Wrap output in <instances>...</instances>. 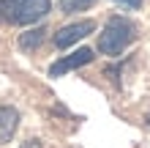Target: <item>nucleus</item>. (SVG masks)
Wrapping results in <instances>:
<instances>
[{
    "label": "nucleus",
    "mask_w": 150,
    "mask_h": 148,
    "mask_svg": "<svg viewBox=\"0 0 150 148\" xmlns=\"http://www.w3.org/2000/svg\"><path fill=\"white\" fill-rule=\"evenodd\" d=\"M52 11V0H0V19L6 25H33Z\"/></svg>",
    "instance_id": "nucleus-1"
},
{
    "label": "nucleus",
    "mask_w": 150,
    "mask_h": 148,
    "mask_svg": "<svg viewBox=\"0 0 150 148\" xmlns=\"http://www.w3.org/2000/svg\"><path fill=\"white\" fill-rule=\"evenodd\" d=\"M137 36L134 22L126 19V16H112V19L104 25V30L98 33V52L109 58H117L123 49H126Z\"/></svg>",
    "instance_id": "nucleus-2"
},
{
    "label": "nucleus",
    "mask_w": 150,
    "mask_h": 148,
    "mask_svg": "<svg viewBox=\"0 0 150 148\" xmlns=\"http://www.w3.org/2000/svg\"><path fill=\"white\" fill-rule=\"evenodd\" d=\"M93 58H96V52H93L90 47H82V49L71 52V55L55 60V63L49 66V77H63V74H68V71H74V69H82V66H87V63H93Z\"/></svg>",
    "instance_id": "nucleus-3"
},
{
    "label": "nucleus",
    "mask_w": 150,
    "mask_h": 148,
    "mask_svg": "<svg viewBox=\"0 0 150 148\" xmlns=\"http://www.w3.org/2000/svg\"><path fill=\"white\" fill-rule=\"evenodd\" d=\"M93 30H96V22H93V19L71 22V25H66V28H60V30L55 33V47H57V49H66V47L76 44V41H82L85 36H90Z\"/></svg>",
    "instance_id": "nucleus-4"
},
{
    "label": "nucleus",
    "mask_w": 150,
    "mask_h": 148,
    "mask_svg": "<svg viewBox=\"0 0 150 148\" xmlns=\"http://www.w3.org/2000/svg\"><path fill=\"white\" fill-rule=\"evenodd\" d=\"M16 129H19V112L14 107H0V145L8 143L11 137L16 134Z\"/></svg>",
    "instance_id": "nucleus-5"
},
{
    "label": "nucleus",
    "mask_w": 150,
    "mask_h": 148,
    "mask_svg": "<svg viewBox=\"0 0 150 148\" xmlns=\"http://www.w3.org/2000/svg\"><path fill=\"white\" fill-rule=\"evenodd\" d=\"M44 39H47V30H44V28H33V30H28V33L19 36V47L22 49H36Z\"/></svg>",
    "instance_id": "nucleus-6"
},
{
    "label": "nucleus",
    "mask_w": 150,
    "mask_h": 148,
    "mask_svg": "<svg viewBox=\"0 0 150 148\" xmlns=\"http://www.w3.org/2000/svg\"><path fill=\"white\" fill-rule=\"evenodd\" d=\"M90 3L93 0H60V8H63L66 14H76V11H85Z\"/></svg>",
    "instance_id": "nucleus-7"
},
{
    "label": "nucleus",
    "mask_w": 150,
    "mask_h": 148,
    "mask_svg": "<svg viewBox=\"0 0 150 148\" xmlns=\"http://www.w3.org/2000/svg\"><path fill=\"white\" fill-rule=\"evenodd\" d=\"M115 3H120V6H126V8H139L142 0H115Z\"/></svg>",
    "instance_id": "nucleus-8"
}]
</instances>
